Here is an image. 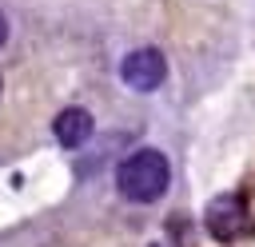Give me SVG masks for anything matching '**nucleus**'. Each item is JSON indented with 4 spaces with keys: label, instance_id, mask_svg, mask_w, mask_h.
<instances>
[{
    "label": "nucleus",
    "instance_id": "obj_1",
    "mask_svg": "<svg viewBox=\"0 0 255 247\" xmlns=\"http://www.w3.org/2000/svg\"><path fill=\"white\" fill-rule=\"evenodd\" d=\"M167 183H171V167L167 155L155 147H139L116 167V187L131 203H155L167 191Z\"/></svg>",
    "mask_w": 255,
    "mask_h": 247
},
{
    "label": "nucleus",
    "instance_id": "obj_2",
    "mask_svg": "<svg viewBox=\"0 0 255 247\" xmlns=\"http://www.w3.org/2000/svg\"><path fill=\"white\" fill-rule=\"evenodd\" d=\"M120 80L131 88V92H155L163 80H167V60L159 48H135L124 56L120 64Z\"/></svg>",
    "mask_w": 255,
    "mask_h": 247
},
{
    "label": "nucleus",
    "instance_id": "obj_3",
    "mask_svg": "<svg viewBox=\"0 0 255 247\" xmlns=\"http://www.w3.org/2000/svg\"><path fill=\"white\" fill-rule=\"evenodd\" d=\"M203 223H207V231L215 235V239H235L239 235V227H243V199L239 195H215L211 203H207V211H203Z\"/></svg>",
    "mask_w": 255,
    "mask_h": 247
},
{
    "label": "nucleus",
    "instance_id": "obj_4",
    "mask_svg": "<svg viewBox=\"0 0 255 247\" xmlns=\"http://www.w3.org/2000/svg\"><path fill=\"white\" fill-rule=\"evenodd\" d=\"M52 131H56V139H60L64 147H84V143L92 139L96 124H92V112H84V108H64V112L52 120Z\"/></svg>",
    "mask_w": 255,
    "mask_h": 247
},
{
    "label": "nucleus",
    "instance_id": "obj_5",
    "mask_svg": "<svg viewBox=\"0 0 255 247\" xmlns=\"http://www.w3.org/2000/svg\"><path fill=\"white\" fill-rule=\"evenodd\" d=\"M4 40H8V16L0 12V48H4Z\"/></svg>",
    "mask_w": 255,
    "mask_h": 247
},
{
    "label": "nucleus",
    "instance_id": "obj_6",
    "mask_svg": "<svg viewBox=\"0 0 255 247\" xmlns=\"http://www.w3.org/2000/svg\"><path fill=\"white\" fill-rule=\"evenodd\" d=\"M151 247H171V243H151Z\"/></svg>",
    "mask_w": 255,
    "mask_h": 247
}]
</instances>
